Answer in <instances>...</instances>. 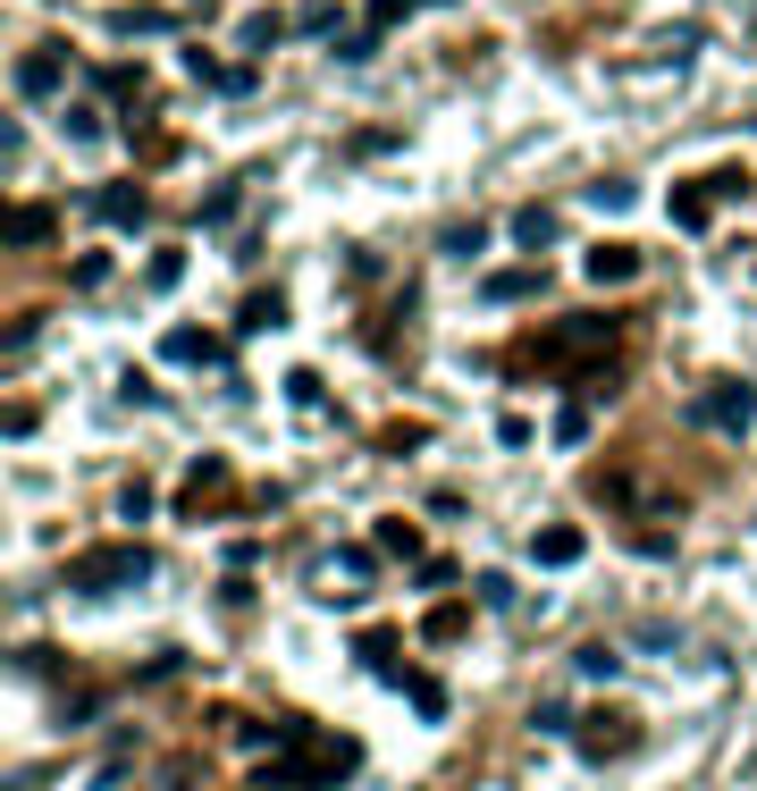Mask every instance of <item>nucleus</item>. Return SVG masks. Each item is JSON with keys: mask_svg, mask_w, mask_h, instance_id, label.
Listing matches in <instances>:
<instances>
[{"mask_svg": "<svg viewBox=\"0 0 757 791\" xmlns=\"http://www.w3.org/2000/svg\"><path fill=\"white\" fill-rule=\"evenodd\" d=\"M716 203H724L716 177H690V186H674V227H707V219H716Z\"/></svg>", "mask_w": 757, "mask_h": 791, "instance_id": "nucleus-13", "label": "nucleus"}, {"mask_svg": "<svg viewBox=\"0 0 757 791\" xmlns=\"http://www.w3.org/2000/svg\"><path fill=\"white\" fill-rule=\"evenodd\" d=\"M160 362H177V371H194V362H227V345L210 338V329H169V338H160Z\"/></svg>", "mask_w": 757, "mask_h": 791, "instance_id": "nucleus-10", "label": "nucleus"}, {"mask_svg": "<svg viewBox=\"0 0 757 791\" xmlns=\"http://www.w3.org/2000/svg\"><path fill=\"white\" fill-rule=\"evenodd\" d=\"M295 35H345V9L337 0H312V9H295Z\"/></svg>", "mask_w": 757, "mask_h": 791, "instance_id": "nucleus-24", "label": "nucleus"}, {"mask_svg": "<svg viewBox=\"0 0 757 791\" xmlns=\"http://www.w3.org/2000/svg\"><path fill=\"white\" fill-rule=\"evenodd\" d=\"M421 9H446V0H421Z\"/></svg>", "mask_w": 757, "mask_h": 791, "instance_id": "nucleus-37", "label": "nucleus"}, {"mask_svg": "<svg viewBox=\"0 0 757 791\" xmlns=\"http://www.w3.org/2000/svg\"><path fill=\"white\" fill-rule=\"evenodd\" d=\"M572 741H581V758H623L640 741V724L623 707H589V724H572Z\"/></svg>", "mask_w": 757, "mask_h": 791, "instance_id": "nucleus-6", "label": "nucleus"}, {"mask_svg": "<svg viewBox=\"0 0 757 791\" xmlns=\"http://www.w3.org/2000/svg\"><path fill=\"white\" fill-rule=\"evenodd\" d=\"M362 665H371V674H396V632H362Z\"/></svg>", "mask_w": 757, "mask_h": 791, "instance_id": "nucleus-25", "label": "nucleus"}, {"mask_svg": "<svg viewBox=\"0 0 757 791\" xmlns=\"http://www.w3.org/2000/svg\"><path fill=\"white\" fill-rule=\"evenodd\" d=\"M278 321H286V295H278V286L245 295V312H236V329H245V338H262V329H278Z\"/></svg>", "mask_w": 757, "mask_h": 791, "instance_id": "nucleus-18", "label": "nucleus"}, {"mask_svg": "<svg viewBox=\"0 0 757 791\" xmlns=\"http://www.w3.org/2000/svg\"><path fill=\"white\" fill-rule=\"evenodd\" d=\"M236 194H245V186H210V194H203V227H219V219H236Z\"/></svg>", "mask_w": 757, "mask_h": 791, "instance_id": "nucleus-31", "label": "nucleus"}, {"mask_svg": "<svg viewBox=\"0 0 757 791\" xmlns=\"http://www.w3.org/2000/svg\"><path fill=\"white\" fill-rule=\"evenodd\" d=\"M169 26H177V9H151V0H144V9H118V18H110V35L144 42V35H169Z\"/></svg>", "mask_w": 757, "mask_h": 791, "instance_id": "nucleus-17", "label": "nucleus"}, {"mask_svg": "<svg viewBox=\"0 0 757 791\" xmlns=\"http://www.w3.org/2000/svg\"><path fill=\"white\" fill-rule=\"evenodd\" d=\"M378 51V35H371V26H362V35H337V59H371Z\"/></svg>", "mask_w": 757, "mask_h": 791, "instance_id": "nucleus-36", "label": "nucleus"}, {"mask_svg": "<svg viewBox=\"0 0 757 791\" xmlns=\"http://www.w3.org/2000/svg\"><path fill=\"white\" fill-rule=\"evenodd\" d=\"M68 144H101V110H94V101H76V110H68Z\"/></svg>", "mask_w": 757, "mask_h": 791, "instance_id": "nucleus-29", "label": "nucleus"}, {"mask_svg": "<svg viewBox=\"0 0 757 791\" xmlns=\"http://www.w3.org/2000/svg\"><path fill=\"white\" fill-rule=\"evenodd\" d=\"M278 35H295V26H286L278 9H253V18H245V35H236V42H245V51H269Z\"/></svg>", "mask_w": 757, "mask_h": 791, "instance_id": "nucleus-22", "label": "nucleus"}, {"mask_svg": "<svg viewBox=\"0 0 757 791\" xmlns=\"http://www.w3.org/2000/svg\"><path fill=\"white\" fill-rule=\"evenodd\" d=\"M581 523H548V530H530V565H572L581 556Z\"/></svg>", "mask_w": 757, "mask_h": 791, "instance_id": "nucleus-12", "label": "nucleus"}, {"mask_svg": "<svg viewBox=\"0 0 757 791\" xmlns=\"http://www.w3.org/2000/svg\"><path fill=\"white\" fill-rule=\"evenodd\" d=\"M480 245H489V227H472V219L446 227V253H480Z\"/></svg>", "mask_w": 757, "mask_h": 791, "instance_id": "nucleus-34", "label": "nucleus"}, {"mask_svg": "<svg viewBox=\"0 0 757 791\" xmlns=\"http://www.w3.org/2000/svg\"><path fill=\"white\" fill-rule=\"evenodd\" d=\"M396 682H404V699H413L421 716H446V691H438L430 674H396Z\"/></svg>", "mask_w": 757, "mask_h": 791, "instance_id": "nucleus-27", "label": "nucleus"}, {"mask_svg": "<svg viewBox=\"0 0 757 791\" xmlns=\"http://www.w3.org/2000/svg\"><path fill=\"white\" fill-rule=\"evenodd\" d=\"M421 632H430V641H463V632H472V606H430V623H421Z\"/></svg>", "mask_w": 757, "mask_h": 791, "instance_id": "nucleus-23", "label": "nucleus"}, {"mask_svg": "<svg viewBox=\"0 0 757 791\" xmlns=\"http://www.w3.org/2000/svg\"><path fill=\"white\" fill-rule=\"evenodd\" d=\"M85 211H94V219H110V227H144V186H135V177H110V186H94L85 194Z\"/></svg>", "mask_w": 757, "mask_h": 791, "instance_id": "nucleus-7", "label": "nucleus"}, {"mask_svg": "<svg viewBox=\"0 0 757 791\" xmlns=\"http://www.w3.org/2000/svg\"><path fill=\"white\" fill-rule=\"evenodd\" d=\"M321 589H328V598L371 589V547H337V556H321Z\"/></svg>", "mask_w": 757, "mask_h": 791, "instance_id": "nucleus-9", "label": "nucleus"}, {"mask_svg": "<svg viewBox=\"0 0 757 791\" xmlns=\"http://www.w3.org/2000/svg\"><path fill=\"white\" fill-rule=\"evenodd\" d=\"M371 539H378V556H421V530L404 523V514H378V530H371Z\"/></svg>", "mask_w": 757, "mask_h": 791, "instance_id": "nucleus-21", "label": "nucleus"}, {"mask_svg": "<svg viewBox=\"0 0 757 791\" xmlns=\"http://www.w3.org/2000/svg\"><path fill=\"white\" fill-rule=\"evenodd\" d=\"M681 421H690V430H749L757 421V388L749 379H716V388H699L690 404H681Z\"/></svg>", "mask_w": 757, "mask_h": 791, "instance_id": "nucleus-4", "label": "nucleus"}, {"mask_svg": "<svg viewBox=\"0 0 757 791\" xmlns=\"http://www.w3.org/2000/svg\"><path fill=\"white\" fill-rule=\"evenodd\" d=\"M589 203H598V211H623V203H631V177H598V186H589Z\"/></svg>", "mask_w": 757, "mask_h": 791, "instance_id": "nucleus-32", "label": "nucleus"}, {"mask_svg": "<svg viewBox=\"0 0 757 791\" xmlns=\"http://www.w3.org/2000/svg\"><path fill=\"white\" fill-rule=\"evenodd\" d=\"M94 85H101L110 101H151V85H144V68H135V59H118V68H101Z\"/></svg>", "mask_w": 757, "mask_h": 791, "instance_id": "nucleus-20", "label": "nucleus"}, {"mask_svg": "<svg viewBox=\"0 0 757 791\" xmlns=\"http://www.w3.org/2000/svg\"><path fill=\"white\" fill-rule=\"evenodd\" d=\"M186 279V253H151V286H177Z\"/></svg>", "mask_w": 757, "mask_h": 791, "instance_id": "nucleus-35", "label": "nucleus"}, {"mask_svg": "<svg viewBox=\"0 0 757 791\" xmlns=\"http://www.w3.org/2000/svg\"><path fill=\"white\" fill-rule=\"evenodd\" d=\"M362 766V750L345 733H321V724H303V716H286V758H269L262 766V783L269 791H328V783H345V774Z\"/></svg>", "mask_w": 757, "mask_h": 791, "instance_id": "nucleus-1", "label": "nucleus"}, {"mask_svg": "<svg viewBox=\"0 0 757 791\" xmlns=\"http://www.w3.org/2000/svg\"><path fill=\"white\" fill-rule=\"evenodd\" d=\"M581 674H589V682H606V674H615V648L589 641V648H581Z\"/></svg>", "mask_w": 757, "mask_h": 791, "instance_id": "nucleus-33", "label": "nucleus"}, {"mask_svg": "<svg viewBox=\"0 0 757 791\" xmlns=\"http://www.w3.org/2000/svg\"><path fill=\"white\" fill-rule=\"evenodd\" d=\"M480 295H489V303H522V295H548V270H489V279H480Z\"/></svg>", "mask_w": 757, "mask_h": 791, "instance_id": "nucleus-14", "label": "nucleus"}, {"mask_svg": "<svg viewBox=\"0 0 757 791\" xmlns=\"http://www.w3.org/2000/svg\"><path fill=\"white\" fill-rule=\"evenodd\" d=\"M68 68H76V59H68V42H35V51L18 59V94H26V101H59Z\"/></svg>", "mask_w": 757, "mask_h": 791, "instance_id": "nucleus-5", "label": "nucleus"}, {"mask_svg": "<svg viewBox=\"0 0 757 791\" xmlns=\"http://www.w3.org/2000/svg\"><path fill=\"white\" fill-rule=\"evenodd\" d=\"M219 489H227V463H219V455H203V463H186V489H177V506H186L194 523H210L203 506H210Z\"/></svg>", "mask_w": 757, "mask_h": 791, "instance_id": "nucleus-11", "label": "nucleus"}, {"mask_svg": "<svg viewBox=\"0 0 757 791\" xmlns=\"http://www.w3.org/2000/svg\"><path fill=\"white\" fill-rule=\"evenodd\" d=\"M513 245H522V253H548L556 245V211L548 203H522V211H513Z\"/></svg>", "mask_w": 757, "mask_h": 791, "instance_id": "nucleus-16", "label": "nucleus"}, {"mask_svg": "<svg viewBox=\"0 0 757 791\" xmlns=\"http://www.w3.org/2000/svg\"><path fill=\"white\" fill-rule=\"evenodd\" d=\"M118 582H151V547L118 539V547H85L68 556V589H118Z\"/></svg>", "mask_w": 757, "mask_h": 791, "instance_id": "nucleus-3", "label": "nucleus"}, {"mask_svg": "<svg viewBox=\"0 0 757 791\" xmlns=\"http://www.w3.org/2000/svg\"><path fill=\"white\" fill-rule=\"evenodd\" d=\"M186 76H194V85H210V94H253V68H227L210 42H186Z\"/></svg>", "mask_w": 757, "mask_h": 791, "instance_id": "nucleus-8", "label": "nucleus"}, {"mask_svg": "<svg viewBox=\"0 0 757 791\" xmlns=\"http://www.w3.org/2000/svg\"><path fill=\"white\" fill-rule=\"evenodd\" d=\"M589 279H598V286L640 279V245H589Z\"/></svg>", "mask_w": 757, "mask_h": 791, "instance_id": "nucleus-15", "label": "nucleus"}, {"mask_svg": "<svg viewBox=\"0 0 757 791\" xmlns=\"http://www.w3.org/2000/svg\"><path fill=\"white\" fill-rule=\"evenodd\" d=\"M413 447H430L421 421H387V430H378V455H413Z\"/></svg>", "mask_w": 757, "mask_h": 791, "instance_id": "nucleus-26", "label": "nucleus"}, {"mask_svg": "<svg viewBox=\"0 0 757 791\" xmlns=\"http://www.w3.org/2000/svg\"><path fill=\"white\" fill-rule=\"evenodd\" d=\"M615 345H623V321H615V312H564V321H548V338H530L522 354H513V371L548 362L556 379H589L581 362H615Z\"/></svg>", "mask_w": 757, "mask_h": 791, "instance_id": "nucleus-2", "label": "nucleus"}, {"mask_svg": "<svg viewBox=\"0 0 757 791\" xmlns=\"http://www.w3.org/2000/svg\"><path fill=\"white\" fill-rule=\"evenodd\" d=\"M42 236H51V203H18V211H9V245H42Z\"/></svg>", "mask_w": 757, "mask_h": 791, "instance_id": "nucleus-19", "label": "nucleus"}, {"mask_svg": "<svg viewBox=\"0 0 757 791\" xmlns=\"http://www.w3.org/2000/svg\"><path fill=\"white\" fill-rule=\"evenodd\" d=\"M556 438H564V447H581V438H589V404H581V396L556 413Z\"/></svg>", "mask_w": 757, "mask_h": 791, "instance_id": "nucleus-30", "label": "nucleus"}, {"mask_svg": "<svg viewBox=\"0 0 757 791\" xmlns=\"http://www.w3.org/2000/svg\"><path fill=\"white\" fill-rule=\"evenodd\" d=\"M413 9H421V0H371V18H362V26H371V35H387V26H404Z\"/></svg>", "mask_w": 757, "mask_h": 791, "instance_id": "nucleus-28", "label": "nucleus"}]
</instances>
